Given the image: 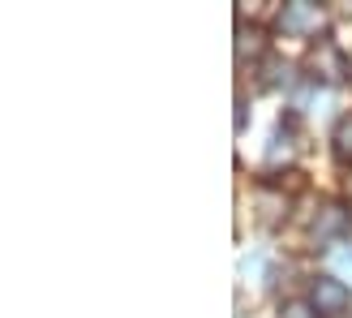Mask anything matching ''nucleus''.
I'll use <instances>...</instances> for the list:
<instances>
[{
  "mask_svg": "<svg viewBox=\"0 0 352 318\" xmlns=\"http://www.w3.org/2000/svg\"><path fill=\"white\" fill-rule=\"evenodd\" d=\"M322 26V9L309 5V0H292V5H284V13H279V30L288 34V39H314Z\"/></svg>",
  "mask_w": 352,
  "mask_h": 318,
  "instance_id": "1",
  "label": "nucleus"
},
{
  "mask_svg": "<svg viewBox=\"0 0 352 318\" xmlns=\"http://www.w3.org/2000/svg\"><path fill=\"white\" fill-rule=\"evenodd\" d=\"M344 228H348V211L344 206H322L318 211V220H314V245H331L336 237H344Z\"/></svg>",
  "mask_w": 352,
  "mask_h": 318,
  "instance_id": "3",
  "label": "nucleus"
},
{
  "mask_svg": "<svg viewBox=\"0 0 352 318\" xmlns=\"http://www.w3.org/2000/svg\"><path fill=\"white\" fill-rule=\"evenodd\" d=\"M331 142H336V155L344 159V164H352V112L336 125V138H331Z\"/></svg>",
  "mask_w": 352,
  "mask_h": 318,
  "instance_id": "4",
  "label": "nucleus"
},
{
  "mask_svg": "<svg viewBox=\"0 0 352 318\" xmlns=\"http://www.w3.org/2000/svg\"><path fill=\"white\" fill-rule=\"evenodd\" d=\"M258 39H262L258 30H250V34L241 30V43H236V52H241V56H245V52H254V56H258V52H262V43H258Z\"/></svg>",
  "mask_w": 352,
  "mask_h": 318,
  "instance_id": "6",
  "label": "nucleus"
},
{
  "mask_svg": "<svg viewBox=\"0 0 352 318\" xmlns=\"http://www.w3.org/2000/svg\"><path fill=\"white\" fill-rule=\"evenodd\" d=\"M309 301H314V310H318L322 318L327 314H344L352 306V288L344 284V279H336V275H318L314 288H309Z\"/></svg>",
  "mask_w": 352,
  "mask_h": 318,
  "instance_id": "2",
  "label": "nucleus"
},
{
  "mask_svg": "<svg viewBox=\"0 0 352 318\" xmlns=\"http://www.w3.org/2000/svg\"><path fill=\"white\" fill-rule=\"evenodd\" d=\"M348 193H352V176H348Z\"/></svg>",
  "mask_w": 352,
  "mask_h": 318,
  "instance_id": "7",
  "label": "nucleus"
},
{
  "mask_svg": "<svg viewBox=\"0 0 352 318\" xmlns=\"http://www.w3.org/2000/svg\"><path fill=\"white\" fill-rule=\"evenodd\" d=\"M279 318H322V314L314 310V301H301V297H292V301L279 306Z\"/></svg>",
  "mask_w": 352,
  "mask_h": 318,
  "instance_id": "5",
  "label": "nucleus"
}]
</instances>
